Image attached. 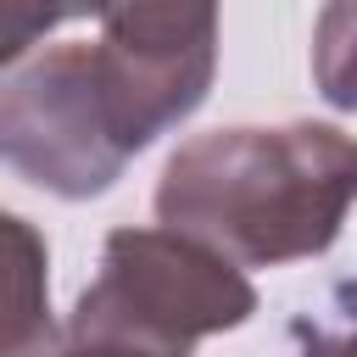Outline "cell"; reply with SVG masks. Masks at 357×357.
Returning <instances> with one entry per match:
<instances>
[{
  "label": "cell",
  "mask_w": 357,
  "mask_h": 357,
  "mask_svg": "<svg viewBox=\"0 0 357 357\" xmlns=\"http://www.w3.org/2000/svg\"><path fill=\"white\" fill-rule=\"evenodd\" d=\"M357 201V134L335 123H234L184 139L156 178V218L234 268H279L335 245Z\"/></svg>",
  "instance_id": "6da1fadb"
},
{
  "label": "cell",
  "mask_w": 357,
  "mask_h": 357,
  "mask_svg": "<svg viewBox=\"0 0 357 357\" xmlns=\"http://www.w3.org/2000/svg\"><path fill=\"white\" fill-rule=\"evenodd\" d=\"M257 312L245 268L178 229H112L100 273L78 290L56 357H190Z\"/></svg>",
  "instance_id": "7a4b0ae2"
},
{
  "label": "cell",
  "mask_w": 357,
  "mask_h": 357,
  "mask_svg": "<svg viewBox=\"0 0 357 357\" xmlns=\"http://www.w3.org/2000/svg\"><path fill=\"white\" fill-rule=\"evenodd\" d=\"M0 162L45 195H106L134 162L106 117L89 45H50L0 84Z\"/></svg>",
  "instance_id": "3957f363"
},
{
  "label": "cell",
  "mask_w": 357,
  "mask_h": 357,
  "mask_svg": "<svg viewBox=\"0 0 357 357\" xmlns=\"http://www.w3.org/2000/svg\"><path fill=\"white\" fill-rule=\"evenodd\" d=\"M89 67L106 117L128 156L178 128L212 89L218 73V11L212 6H117L100 11Z\"/></svg>",
  "instance_id": "277c9868"
},
{
  "label": "cell",
  "mask_w": 357,
  "mask_h": 357,
  "mask_svg": "<svg viewBox=\"0 0 357 357\" xmlns=\"http://www.w3.org/2000/svg\"><path fill=\"white\" fill-rule=\"evenodd\" d=\"M0 357H56L50 245L11 206H0Z\"/></svg>",
  "instance_id": "5b68a950"
},
{
  "label": "cell",
  "mask_w": 357,
  "mask_h": 357,
  "mask_svg": "<svg viewBox=\"0 0 357 357\" xmlns=\"http://www.w3.org/2000/svg\"><path fill=\"white\" fill-rule=\"evenodd\" d=\"M312 84L329 106L357 112V0L318 11V22H312Z\"/></svg>",
  "instance_id": "8992f818"
},
{
  "label": "cell",
  "mask_w": 357,
  "mask_h": 357,
  "mask_svg": "<svg viewBox=\"0 0 357 357\" xmlns=\"http://www.w3.org/2000/svg\"><path fill=\"white\" fill-rule=\"evenodd\" d=\"M296 357H357V279H340L318 312L296 318Z\"/></svg>",
  "instance_id": "52a82bcc"
},
{
  "label": "cell",
  "mask_w": 357,
  "mask_h": 357,
  "mask_svg": "<svg viewBox=\"0 0 357 357\" xmlns=\"http://www.w3.org/2000/svg\"><path fill=\"white\" fill-rule=\"evenodd\" d=\"M67 22V11H28V6H0V67H11L28 45H39L45 33H56Z\"/></svg>",
  "instance_id": "ba28073f"
}]
</instances>
